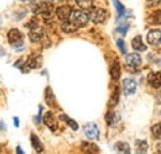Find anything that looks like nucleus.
<instances>
[{"instance_id": "1", "label": "nucleus", "mask_w": 161, "mask_h": 154, "mask_svg": "<svg viewBox=\"0 0 161 154\" xmlns=\"http://www.w3.org/2000/svg\"><path fill=\"white\" fill-rule=\"evenodd\" d=\"M8 39H9V43L15 48L16 52H21L24 48H25V44H24V36L18 28H13L9 31L8 33Z\"/></svg>"}, {"instance_id": "2", "label": "nucleus", "mask_w": 161, "mask_h": 154, "mask_svg": "<svg viewBox=\"0 0 161 154\" xmlns=\"http://www.w3.org/2000/svg\"><path fill=\"white\" fill-rule=\"evenodd\" d=\"M32 13L36 15H42L43 18H48L53 13V5L48 1H41L32 8Z\"/></svg>"}, {"instance_id": "3", "label": "nucleus", "mask_w": 161, "mask_h": 154, "mask_svg": "<svg viewBox=\"0 0 161 154\" xmlns=\"http://www.w3.org/2000/svg\"><path fill=\"white\" fill-rule=\"evenodd\" d=\"M89 20V15L83 11V10H73L71 15V21L77 26V27H83L87 25Z\"/></svg>"}, {"instance_id": "4", "label": "nucleus", "mask_w": 161, "mask_h": 154, "mask_svg": "<svg viewBox=\"0 0 161 154\" xmlns=\"http://www.w3.org/2000/svg\"><path fill=\"white\" fill-rule=\"evenodd\" d=\"M89 19L94 23H102L107 19V11L101 8H92L89 13Z\"/></svg>"}, {"instance_id": "5", "label": "nucleus", "mask_w": 161, "mask_h": 154, "mask_svg": "<svg viewBox=\"0 0 161 154\" xmlns=\"http://www.w3.org/2000/svg\"><path fill=\"white\" fill-rule=\"evenodd\" d=\"M136 81L131 78H126L123 80V90H124V94L125 95H133L135 91H136Z\"/></svg>"}, {"instance_id": "6", "label": "nucleus", "mask_w": 161, "mask_h": 154, "mask_svg": "<svg viewBox=\"0 0 161 154\" xmlns=\"http://www.w3.org/2000/svg\"><path fill=\"white\" fill-rule=\"evenodd\" d=\"M84 133L86 136L89 138V139H98L99 137V128L96 123L91 122V123H87L84 126Z\"/></svg>"}, {"instance_id": "7", "label": "nucleus", "mask_w": 161, "mask_h": 154, "mask_svg": "<svg viewBox=\"0 0 161 154\" xmlns=\"http://www.w3.org/2000/svg\"><path fill=\"white\" fill-rule=\"evenodd\" d=\"M72 8L69 6V5H62L60 8H57V10H56V15H57V18L62 21H67V20L71 18V15H72Z\"/></svg>"}, {"instance_id": "8", "label": "nucleus", "mask_w": 161, "mask_h": 154, "mask_svg": "<svg viewBox=\"0 0 161 154\" xmlns=\"http://www.w3.org/2000/svg\"><path fill=\"white\" fill-rule=\"evenodd\" d=\"M147 42L151 44V46H158L161 43V31L160 30H151L147 36H146Z\"/></svg>"}, {"instance_id": "9", "label": "nucleus", "mask_w": 161, "mask_h": 154, "mask_svg": "<svg viewBox=\"0 0 161 154\" xmlns=\"http://www.w3.org/2000/svg\"><path fill=\"white\" fill-rule=\"evenodd\" d=\"M43 123L51 130V131H56L57 130V121H56V118H55V116L52 112H46L45 115H43Z\"/></svg>"}, {"instance_id": "10", "label": "nucleus", "mask_w": 161, "mask_h": 154, "mask_svg": "<svg viewBox=\"0 0 161 154\" xmlns=\"http://www.w3.org/2000/svg\"><path fill=\"white\" fill-rule=\"evenodd\" d=\"M125 63H126L129 67H133V68L139 67L141 64L140 54H138V53H129V54H126V57H125Z\"/></svg>"}, {"instance_id": "11", "label": "nucleus", "mask_w": 161, "mask_h": 154, "mask_svg": "<svg viewBox=\"0 0 161 154\" xmlns=\"http://www.w3.org/2000/svg\"><path fill=\"white\" fill-rule=\"evenodd\" d=\"M147 81L149 84L155 88V89H159L161 88V73L156 72V73H150L149 77H147Z\"/></svg>"}, {"instance_id": "12", "label": "nucleus", "mask_w": 161, "mask_h": 154, "mask_svg": "<svg viewBox=\"0 0 161 154\" xmlns=\"http://www.w3.org/2000/svg\"><path fill=\"white\" fill-rule=\"evenodd\" d=\"M45 36V32L43 30L40 28V27H35V28H31L30 32H29V38L31 39L32 42H39Z\"/></svg>"}, {"instance_id": "13", "label": "nucleus", "mask_w": 161, "mask_h": 154, "mask_svg": "<svg viewBox=\"0 0 161 154\" xmlns=\"http://www.w3.org/2000/svg\"><path fill=\"white\" fill-rule=\"evenodd\" d=\"M114 148H115L118 154H131L130 146L128 143H125V142H117L114 144Z\"/></svg>"}, {"instance_id": "14", "label": "nucleus", "mask_w": 161, "mask_h": 154, "mask_svg": "<svg viewBox=\"0 0 161 154\" xmlns=\"http://www.w3.org/2000/svg\"><path fill=\"white\" fill-rule=\"evenodd\" d=\"M40 64H41V58L39 56L32 54V56H30V57L27 58V62H26V67L27 68L36 69L37 67H40Z\"/></svg>"}, {"instance_id": "15", "label": "nucleus", "mask_w": 161, "mask_h": 154, "mask_svg": "<svg viewBox=\"0 0 161 154\" xmlns=\"http://www.w3.org/2000/svg\"><path fill=\"white\" fill-rule=\"evenodd\" d=\"M131 46H133V48H134L135 51H139V52L146 51V46L144 44V42H142V39H141V36H136L135 38L133 39Z\"/></svg>"}, {"instance_id": "16", "label": "nucleus", "mask_w": 161, "mask_h": 154, "mask_svg": "<svg viewBox=\"0 0 161 154\" xmlns=\"http://www.w3.org/2000/svg\"><path fill=\"white\" fill-rule=\"evenodd\" d=\"M82 151L87 154H94L98 153V147L96 144H92V143H82Z\"/></svg>"}, {"instance_id": "17", "label": "nucleus", "mask_w": 161, "mask_h": 154, "mask_svg": "<svg viewBox=\"0 0 161 154\" xmlns=\"http://www.w3.org/2000/svg\"><path fill=\"white\" fill-rule=\"evenodd\" d=\"M31 144H32V147L35 148V151L37 152V153H41V152H43V144L41 143V141L39 139V137L36 135H31Z\"/></svg>"}, {"instance_id": "18", "label": "nucleus", "mask_w": 161, "mask_h": 154, "mask_svg": "<svg viewBox=\"0 0 161 154\" xmlns=\"http://www.w3.org/2000/svg\"><path fill=\"white\" fill-rule=\"evenodd\" d=\"M110 77L113 80H118L120 78V65L118 62H114L110 68Z\"/></svg>"}, {"instance_id": "19", "label": "nucleus", "mask_w": 161, "mask_h": 154, "mask_svg": "<svg viewBox=\"0 0 161 154\" xmlns=\"http://www.w3.org/2000/svg\"><path fill=\"white\" fill-rule=\"evenodd\" d=\"M62 30L67 33H72V32H76L78 30V27L72 22V21H63V25H62Z\"/></svg>"}, {"instance_id": "20", "label": "nucleus", "mask_w": 161, "mask_h": 154, "mask_svg": "<svg viewBox=\"0 0 161 154\" xmlns=\"http://www.w3.org/2000/svg\"><path fill=\"white\" fill-rule=\"evenodd\" d=\"M135 147H136V154H145L147 152V143L145 141H136L135 142Z\"/></svg>"}, {"instance_id": "21", "label": "nucleus", "mask_w": 161, "mask_h": 154, "mask_svg": "<svg viewBox=\"0 0 161 154\" xmlns=\"http://www.w3.org/2000/svg\"><path fill=\"white\" fill-rule=\"evenodd\" d=\"M45 97H46V102H47V105H48V106H53V104H55V95H53L51 88H46Z\"/></svg>"}, {"instance_id": "22", "label": "nucleus", "mask_w": 161, "mask_h": 154, "mask_svg": "<svg viewBox=\"0 0 161 154\" xmlns=\"http://www.w3.org/2000/svg\"><path fill=\"white\" fill-rule=\"evenodd\" d=\"M61 118H62V121H64L73 131H77V130H78V123H77L76 121H73L72 118H69L67 115H61Z\"/></svg>"}, {"instance_id": "23", "label": "nucleus", "mask_w": 161, "mask_h": 154, "mask_svg": "<svg viewBox=\"0 0 161 154\" xmlns=\"http://www.w3.org/2000/svg\"><path fill=\"white\" fill-rule=\"evenodd\" d=\"M149 21L154 25H161V10H158L155 13H153L149 18Z\"/></svg>"}, {"instance_id": "24", "label": "nucleus", "mask_w": 161, "mask_h": 154, "mask_svg": "<svg viewBox=\"0 0 161 154\" xmlns=\"http://www.w3.org/2000/svg\"><path fill=\"white\" fill-rule=\"evenodd\" d=\"M76 1L80 9H84V10H91L93 6V0H76Z\"/></svg>"}, {"instance_id": "25", "label": "nucleus", "mask_w": 161, "mask_h": 154, "mask_svg": "<svg viewBox=\"0 0 161 154\" xmlns=\"http://www.w3.org/2000/svg\"><path fill=\"white\" fill-rule=\"evenodd\" d=\"M113 3H114L115 8H117V10H118V14H119V19H121V18H123V16L126 14V10H125L124 5L121 4L119 0H113Z\"/></svg>"}, {"instance_id": "26", "label": "nucleus", "mask_w": 161, "mask_h": 154, "mask_svg": "<svg viewBox=\"0 0 161 154\" xmlns=\"http://www.w3.org/2000/svg\"><path fill=\"white\" fill-rule=\"evenodd\" d=\"M151 132H153V136L158 139H161V122L160 123H156L151 128Z\"/></svg>"}, {"instance_id": "27", "label": "nucleus", "mask_w": 161, "mask_h": 154, "mask_svg": "<svg viewBox=\"0 0 161 154\" xmlns=\"http://www.w3.org/2000/svg\"><path fill=\"white\" fill-rule=\"evenodd\" d=\"M118 100H119V90H118V88H115V89H114V93H113V95H112V100H110L109 105H110V106L117 105Z\"/></svg>"}, {"instance_id": "28", "label": "nucleus", "mask_w": 161, "mask_h": 154, "mask_svg": "<svg viewBox=\"0 0 161 154\" xmlns=\"http://www.w3.org/2000/svg\"><path fill=\"white\" fill-rule=\"evenodd\" d=\"M117 44H118V47L120 48L121 53H126V46H125V42H124L123 39H118V41H117Z\"/></svg>"}, {"instance_id": "29", "label": "nucleus", "mask_w": 161, "mask_h": 154, "mask_svg": "<svg viewBox=\"0 0 161 154\" xmlns=\"http://www.w3.org/2000/svg\"><path fill=\"white\" fill-rule=\"evenodd\" d=\"M107 122H108V125H112L113 123V117H114V112H109V114H107Z\"/></svg>"}, {"instance_id": "30", "label": "nucleus", "mask_w": 161, "mask_h": 154, "mask_svg": "<svg viewBox=\"0 0 161 154\" xmlns=\"http://www.w3.org/2000/svg\"><path fill=\"white\" fill-rule=\"evenodd\" d=\"M126 31H128V25H124V26L118 27V32H120V33H123V35H125Z\"/></svg>"}, {"instance_id": "31", "label": "nucleus", "mask_w": 161, "mask_h": 154, "mask_svg": "<svg viewBox=\"0 0 161 154\" xmlns=\"http://www.w3.org/2000/svg\"><path fill=\"white\" fill-rule=\"evenodd\" d=\"M14 125H15V127H19L20 126V122H19V118L18 117H14Z\"/></svg>"}, {"instance_id": "32", "label": "nucleus", "mask_w": 161, "mask_h": 154, "mask_svg": "<svg viewBox=\"0 0 161 154\" xmlns=\"http://www.w3.org/2000/svg\"><path fill=\"white\" fill-rule=\"evenodd\" d=\"M16 154H25L24 152H22V149H21L20 146H18V147H16Z\"/></svg>"}, {"instance_id": "33", "label": "nucleus", "mask_w": 161, "mask_h": 154, "mask_svg": "<svg viewBox=\"0 0 161 154\" xmlns=\"http://www.w3.org/2000/svg\"><path fill=\"white\" fill-rule=\"evenodd\" d=\"M21 1H24V3H35L36 0H21Z\"/></svg>"}, {"instance_id": "34", "label": "nucleus", "mask_w": 161, "mask_h": 154, "mask_svg": "<svg viewBox=\"0 0 161 154\" xmlns=\"http://www.w3.org/2000/svg\"><path fill=\"white\" fill-rule=\"evenodd\" d=\"M48 3H51V4H53V3H58V1H61V0H47Z\"/></svg>"}, {"instance_id": "35", "label": "nucleus", "mask_w": 161, "mask_h": 154, "mask_svg": "<svg viewBox=\"0 0 161 154\" xmlns=\"http://www.w3.org/2000/svg\"><path fill=\"white\" fill-rule=\"evenodd\" d=\"M158 151H159V153H161V143L158 144Z\"/></svg>"}, {"instance_id": "36", "label": "nucleus", "mask_w": 161, "mask_h": 154, "mask_svg": "<svg viewBox=\"0 0 161 154\" xmlns=\"http://www.w3.org/2000/svg\"><path fill=\"white\" fill-rule=\"evenodd\" d=\"M158 101H159V102L161 104V93L159 94V96H158Z\"/></svg>"}, {"instance_id": "37", "label": "nucleus", "mask_w": 161, "mask_h": 154, "mask_svg": "<svg viewBox=\"0 0 161 154\" xmlns=\"http://www.w3.org/2000/svg\"><path fill=\"white\" fill-rule=\"evenodd\" d=\"M160 5H161V0H160Z\"/></svg>"}]
</instances>
